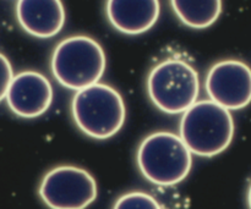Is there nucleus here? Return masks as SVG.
Wrapping results in <instances>:
<instances>
[{"label": "nucleus", "instance_id": "obj_1", "mask_svg": "<svg viewBox=\"0 0 251 209\" xmlns=\"http://www.w3.org/2000/svg\"><path fill=\"white\" fill-rule=\"evenodd\" d=\"M234 130V120L227 108L202 99L183 113L179 136L193 154L212 158L230 146Z\"/></svg>", "mask_w": 251, "mask_h": 209}, {"label": "nucleus", "instance_id": "obj_2", "mask_svg": "<svg viewBox=\"0 0 251 209\" xmlns=\"http://www.w3.org/2000/svg\"><path fill=\"white\" fill-rule=\"evenodd\" d=\"M71 115L86 136L107 139L124 126L126 107L115 88L98 82L76 91L71 100Z\"/></svg>", "mask_w": 251, "mask_h": 209}, {"label": "nucleus", "instance_id": "obj_3", "mask_svg": "<svg viewBox=\"0 0 251 209\" xmlns=\"http://www.w3.org/2000/svg\"><path fill=\"white\" fill-rule=\"evenodd\" d=\"M136 162L146 180L167 187L185 180L193 166V153L180 136L159 131L140 143Z\"/></svg>", "mask_w": 251, "mask_h": 209}, {"label": "nucleus", "instance_id": "obj_4", "mask_svg": "<svg viewBox=\"0 0 251 209\" xmlns=\"http://www.w3.org/2000/svg\"><path fill=\"white\" fill-rule=\"evenodd\" d=\"M107 68L102 46L88 36L63 39L51 54L54 78L68 90L78 91L100 82Z\"/></svg>", "mask_w": 251, "mask_h": 209}, {"label": "nucleus", "instance_id": "obj_5", "mask_svg": "<svg viewBox=\"0 0 251 209\" xmlns=\"http://www.w3.org/2000/svg\"><path fill=\"white\" fill-rule=\"evenodd\" d=\"M147 93L154 107L166 114L186 112L198 102L200 78L185 60L166 59L157 64L147 77Z\"/></svg>", "mask_w": 251, "mask_h": 209}, {"label": "nucleus", "instance_id": "obj_6", "mask_svg": "<svg viewBox=\"0 0 251 209\" xmlns=\"http://www.w3.org/2000/svg\"><path fill=\"white\" fill-rule=\"evenodd\" d=\"M97 183L87 170L74 165H61L44 175L39 185V197L53 209H82L97 198Z\"/></svg>", "mask_w": 251, "mask_h": 209}, {"label": "nucleus", "instance_id": "obj_7", "mask_svg": "<svg viewBox=\"0 0 251 209\" xmlns=\"http://www.w3.org/2000/svg\"><path fill=\"white\" fill-rule=\"evenodd\" d=\"M208 98L228 110H240L251 103V68L244 61L227 59L216 63L205 80Z\"/></svg>", "mask_w": 251, "mask_h": 209}, {"label": "nucleus", "instance_id": "obj_8", "mask_svg": "<svg viewBox=\"0 0 251 209\" xmlns=\"http://www.w3.org/2000/svg\"><path fill=\"white\" fill-rule=\"evenodd\" d=\"M53 97V87L48 78L41 72L26 70L14 76L5 99L16 116L34 119L50 108Z\"/></svg>", "mask_w": 251, "mask_h": 209}, {"label": "nucleus", "instance_id": "obj_9", "mask_svg": "<svg viewBox=\"0 0 251 209\" xmlns=\"http://www.w3.org/2000/svg\"><path fill=\"white\" fill-rule=\"evenodd\" d=\"M16 19L25 32L48 39L63 29L66 12L61 0H17Z\"/></svg>", "mask_w": 251, "mask_h": 209}, {"label": "nucleus", "instance_id": "obj_10", "mask_svg": "<svg viewBox=\"0 0 251 209\" xmlns=\"http://www.w3.org/2000/svg\"><path fill=\"white\" fill-rule=\"evenodd\" d=\"M161 12L159 0H107L109 23L124 34L136 36L151 29Z\"/></svg>", "mask_w": 251, "mask_h": 209}, {"label": "nucleus", "instance_id": "obj_11", "mask_svg": "<svg viewBox=\"0 0 251 209\" xmlns=\"http://www.w3.org/2000/svg\"><path fill=\"white\" fill-rule=\"evenodd\" d=\"M171 4L176 17L194 29L212 26L222 12V0H171Z\"/></svg>", "mask_w": 251, "mask_h": 209}, {"label": "nucleus", "instance_id": "obj_12", "mask_svg": "<svg viewBox=\"0 0 251 209\" xmlns=\"http://www.w3.org/2000/svg\"><path fill=\"white\" fill-rule=\"evenodd\" d=\"M114 208L118 209H159L162 206L154 197L145 192H130L123 195L117 202Z\"/></svg>", "mask_w": 251, "mask_h": 209}, {"label": "nucleus", "instance_id": "obj_13", "mask_svg": "<svg viewBox=\"0 0 251 209\" xmlns=\"http://www.w3.org/2000/svg\"><path fill=\"white\" fill-rule=\"evenodd\" d=\"M14 78V70L9 59L0 53V102L6 98L11 81Z\"/></svg>", "mask_w": 251, "mask_h": 209}, {"label": "nucleus", "instance_id": "obj_14", "mask_svg": "<svg viewBox=\"0 0 251 209\" xmlns=\"http://www.w3.org/2000/svg\"><path fill=\"white\" fill-rule=\"evenodd\" d=\"M248 206H249V208H251V185L249 191H248Z\"/></svg>", "mask_w": 251, "mask_h": 209}]
</instances>
